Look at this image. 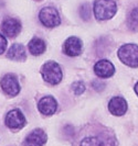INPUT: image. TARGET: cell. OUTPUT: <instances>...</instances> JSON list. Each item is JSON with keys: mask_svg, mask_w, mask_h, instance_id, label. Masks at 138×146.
Masks as SVG:
<instances>
[{"mask_svg": "<svg viewBox=\"0 0 138 146\" xmlns=\"http://www.w3.org/2000/svg\"><path fill=\"white\" fill-rule=\"evenodd\" d=\"M118 58L125 65L136 68L138 67V45L134 43L124 44L117 52Z\"/></svg>", "mask_w": 138, "mask_h": 146, "instance_id": "cell-1", "label": "cell"}, {"mask_svg": "<svg viewBox=\"0 0 138 146\" xmlns=\"http://www.w3.org/2000/svg\"><path fill=\"white\" fill-rule=\"evenodd\" d=\"M93 10L96 19L108 20L117 12V5L114 0H96Z\"/></svg>", "mask_w": 138, "mask_h": 146, "instance_id": "cell-2", "label": "cell"}, {"mask_svg": "<svg viewBox=\"0 0 138 146\" xmlns=\"http://www.w3.org/2000/svg\"><path fill=\"white\" fill-rule=\"evenodd\" d=\"M41 75L43 79L50 85H58L61 82L63 78L62 69L57 62L49 60L45 64H43L41 68Z\"/></svg>", "mask_w": 138, "mask_h": 146, "instance_id": "cell-3", "label": "cell"}, {"mask_svg": "<svg viewBox=\"0 0 138 146\" xmlns=\"http://www.w3.org/2000/svg\"><path fill=\"white\" fill-rule=\"evenodd\" d=\"M39 19L41 23L46 28H55V27H59L61 23L58 10L53 7L43 8L39 13Z\"/></svg>", "mask_w": 138, "mask_h": 146, "instance_id": "cell-4", "label": "cell"}, {"mask_svg": "<svg viewBox=\"0 0 138 146\" xmlns=\"http://www.w3.org/2000/svg\"><path fill=\"white\" fill-rule=\"evenodd\" d=\"M0 86L2 88L3 92L10 97H15L20 92V85L18 78L13 74H7L2 77L0 81Z\"/></svg>", "mask_w": 138, "mask_h": 146, "instance_id": "cell-5", "label": "cell"}, {"mask_svg": "<svg viewBox=\"0 0 138 146\" xmlns=\"http://www.w3.org/2000/svg\"><path fill=\"white\" fill-rule=\"evenodd\" d=\"M5 123L10 130H19V129H22L23 126H26L27 120L20 110L13 109L8 112Z\"/></svg>", "mask_w": 138, "mask_h": 146, "instance_id": "cell-6", "label": "cell"}, {"mask_svg": "<svg viewBox=\"0 0 138 146\" xmlns=\"http://www.w3.org/2000/svg\"><path fill=\"white\" fill-rule=\"evenodd\" d=\"M83 50L82 40L76 36H70L63 44V53L67 56H79Z\"/></svg>", "mask_w": 138, "mask_h": 146, "instance_id": "cell-7", "label": "cell"}, {"mask_svg": "<svg viewBox=\"0 0 138 146\" xmlns=\"http://www.w3.org/2000/svg\"><path fill=\"white\" fill-rule=\"evenodd\" d=\"M1 30L3 35H7L8 37H15L21 32V22L15 18H6L2 24Z\"/></svg>", "mask_w": 138, "mask_h": 146, "instance_id": "cell-8", "label": "cell"}, {"mask_svg": "<svg viewBox=\"0 0 138 146\" xmlns=\"http://www.w3.org/2000/svg\"><path fill=\"white\" fill-rule=\"evenodd\" d=\"M48 141V135L42 129H36L26 137L23 146H44Z\"/></svg>", "mask_w": 138, "mask_h": 146, "instance_id": "cell-9", "label": "cell"}, {"mask_svg": "<svg viewBox=\"0 0 138 146\" xmlns=\"http://www.w3.org/2000/svg\"><path fill=\"white\" fill-rule=\"evenodd\" d=\"M109 112L115 117H122L128 110V103L123 97H113L108 102Z\"/></svg>", "mask_w": 138, "mask_h": 146, "instance_id": "cell-10", "label": "cell"}, {"mask_svg": "<svg viewBox=\"0 0 138 146\" xmlns=\"http://www.w3.org/2000/svg\"><path fill=\"white\" fill-rule=\"evenodd\" d=\"M38 109L44 115H52L58 110V101L52 96H45L40 99L38 103Z\"/></svg>", "mask_w": 138, "mask_h": 146, "instance_id": "cell-11", "label": "cell"}, {"mask_svg": "<svg viewBox=\"0 0 138 146\" xmlns=\"http://www.w3.org/2000/svg\"><path fill=\"white\" fill-rule=\"evenodd\" d=\"M94 72L100 78H109L115 74V67L108 59H101L95 64Z\"/></svg>", "mask_w": 138, "mask_h": 146, "instance_id": "cell-12", "label": "cell"}, {"mask_svg": "<svg viewBox=\"0 0 138 146\" xmlns=\"http://www.w3.org/2000/svg\"><path fill=\"white\" fill-rule=\"evenodd\" d=\"M80 146H115V139L108 136H92L85 137Z\"/></svg>", "mask_w": 138, "mask_h": 146, "instance_id": "cell-13", "label": "cell"}, {"mask_svg": "<svg viewBox=\"0 0 138 146\" xmlns=\"http://www.w3.org/2000/svg\"><path fill=\"white\" fill-rule=\"evenodd\" d=\"M7 57L11 60H15V62H22L26 60L27 58V53H26V48L22 44L15 43L11 45V47L9 48L7 53Z\"/></svg>", "mask_w": 138, "mask_h": 146, "instance_id": "cell-14", "label": "cell"}, {"mask_svg": "<svg viewBox=\"0 0 138 146\" xmlns=\"http://www.w3.org/2000/svg\"><path fill=\"white\" fill-rule=\"evenodd\" d=\"M28 48H29V52L32 55L39 56V55L43 54L44 52H45V50H46V44L40 37H33L29 42Z\"/></svg>", "mask_w": 138, "mask_h": 146, "instance_id": "cell-15", "label": "cell"}, {"mask_svg": "<svg viewBox=\"0 0 138 146\" xmlns=\"http://www.w3.org/2000/svg\"><path fill=\"white\" fill-rule=\"evenodd\" d=\"M127 25L131 31H138V8L131 10L127 19Z\"/></svg>", "mask_w": 138, "mask_h": 146, "instance_id": "cell-16", "label": "cell"}, {"mask_svg": "<svg viewBox=\"0 0 138 146\" xmlns=\"http://www.w3.org/2000/svg\"><path fill=\"white\" fill-rule=\"evenodd\" d=\"M80 15H81V18L83 19V20H90V18H91V7H90V5L88 3H84L80 9Z\"/></svg>", "mask_w": 138, "mask_h": 146, "instance_id": "cell-17", "label": "cell"}, {"mask_svg": "<svg viewBox=\"0 0 138 146\" xmlns=\"http://www.w3.org/2000/svg\"><path fill=\"white\" fill-rule=\"evenodd\" d=\"M72 89L75 95L80 96L85 91V85H84V82H82V81H75L72 85Z\"/></svg>", "mask_w": 138, "mask_h": 146, "instance_id": "cell-18", "label": "cell"}, {"mask_svg": "<svg viewBox=\"0 0 138 146\" xmlns=\"http://www.w3.org/2000/svg\"><path fill=\"white\" fill-rule=\"evenodd\" d=\"M7 45H8L7 38L5 37L3 34L0 33V55H1L2 53H5L6 48H7Z\"/></svg>", "mask_w": 138, "mask_h": 146, "instance_id": "cell-19", "label": "cell"}, {"mask_svg": "<svg viewBox=\"0 0 138 146\" xmlns=\"http://www.w3.org/2000/svg\"><path fill=\"white\" fill-rule=\"evenodd\" d=\"M92 85H93V88H94L95 90H97V91H101V90H103V88L105 87L104 82H102V81H100V80L93 81Z\"/></svg>", "mask_w": 138, "mask_h": 146, "instance_id": "cell-20", "label": "cell"}, {"mask_svg": "<svg viewBox=\"0 0 138 146\" xmlns=\"http://www.w3.org/2000/svg\"><path fill=\"white\" fill-rule=\"evenodd\" d=\"M135 92H136V95H137V97H138V81L136 82V85H135Z\"/></svg>", "mask_w": 138, "mask_h": 146, "instance_id": "cell-21", "label": "cell"}]
</instances>
